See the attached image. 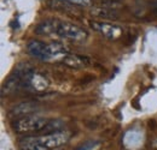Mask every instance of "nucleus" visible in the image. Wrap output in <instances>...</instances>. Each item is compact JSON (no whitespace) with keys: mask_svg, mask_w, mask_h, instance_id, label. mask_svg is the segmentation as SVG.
<instances>
[{"mask_svg":"<svg viewBox=\"0 0 157 150\" xmlns=\"http://www.w3.org/2000/svg\"><path fill=\"white\" fill-rule=\"evenodd\" d=\"M18 90H22V82L21 78L17 75L10 76V78L2 84L1 87V96H7V95L15 94Z\"/></svg>","mask_w":157,"mask_h":150,"instance_id":"7","label":"nucleus"},{"mask_svg":"<svg viewBox=\"0 0 157 150\" xmlns=\"http://www.w3.org/2000/svg\"><path fill=\"white\" fill-rule=\"evenodd\" d=\"M55 35L65 40L75 41V42H83L88 38V34L83 28L78 27L76 24H73L69 22H62V20H58Z\"/></svg>","mask_w":157,"mask_h":150,"instance_id":"3","label":"nucleus"},{"mask_svg":"<svg viewBox=\"0 0 157 150\" xmlns=\"http://www.w3.org/2000/svg\"><path fill=\"white\" fill-rule=\"evenodd\" d=\"M27 51L32 56L41 61L63 60L69 54L67 48L60 43H45L39 40H32L27 45Z\"/></svg>","mask_w":157,"mask_h":150,"instance_id":"1","label":"nucleus"},{"mask_svg":"<svg viewBox=\"0 0 157 150\" xmlns=\"http://www.w3.org/2000/svg\"><path fill=\"white\" fill-rule=\"evenodd\" d=\"M20 149L21 150H47L45 147H42L38 142L36 137L28 136L24 137L20 141Z\"/></svg>","mask_w":157,"mask_h":150,"instance_id":"11","label":"nucleus"},{"mask_svg":"<svg viewBox=\"0 0 157 150\" xmlns=\"http://www.w3.org/2000/svg\"><path fill=\"white\" fill-rule=\"evenodd\" d=\"M57 24H58V19L50 18L46 19L44 22L39 23L35 28V34L42 35V36H47V35H55L56 34V29H57Z\"/></svg>","mask_w":157,"mask_h":150,"instance_id":"8","label":"nucleus"},{"mask_svg":"<svg viewBox=\"0 0 157 150\" xmlns=\"http://www.w3.org/2000/svg\"><path fill=\"white\" fill-rule=\"evenodd\" d=\"M65 1L78 6H90L92 4V0H65Z\"/></svg>","mask_w":157,"mask_h":150,"instance_id":"14","label":"nucleus"},{"mask_svg":"<svg viewBox=\"0 0 157 150\" xmlns=\"http://www.w3.org/2000/svg\"><path fill=\"white\" fill-rule=\"evenodd\" d=\"M38 142L42 147H45L47 150H53L63 147L67 144L70 139V132L69 131H58L48 134H42V136H35Z\"/></svg>","mask_w":157,"mask_h":150,"instance_id":"4","label":"nucleus"},{"mask_svg":"<svg viewBox=\"0 0 157 150\" xmlns=\"http://www.w3.org/2000/svg\"><path fill=\"white\" fill-rule=\"evenodd\" d=\"M90 27L94 31L99 33L100 35H103L104 38H109V40H117L122 36V33H123V29L121 27H118L116 24H113V23L91 20Z\"/></svg>","mask_w":157,"mask_h":150,"instance_id":"5","label":"nucleus"},{"mask_svg":"<svg viewBox=\"0 0 157 150\" xmlns=\"http://www.w3.org/2000/svg\"><path fill=\"white\" fill-rule=\"evenodd\" d=\"M91 15L94 17L104 19H116L118 18V13L115 9L111 7H94L91 10Z\"/></svg>","mask_w":157,"mask_h":150,"instance_id":"10","label":"nucleus"},{"mask_svg":"<svg viewBox=\"0 0 157 150\" xmlns=\"http://www.w3.org/2000/svg\"><path fill=\"white\" fill-rule=\"evenodd\" d=\"M150 6H151L154 10H157V0H152V1H150Z\"/></svg>","mask_w":157,"mask_h":150,"instance_id":"15","label":"nucleus"},{"mask_svg":"<svg viewBox=\"0 0 157 150\" xmlns=\"http://www.w3.org/2000/svg\"><path fill=\"white\" fill-rule=\"evenodd\" d=\"M63 62L67 66L73 67V69H82L91 64V61L87 56L78 55V54H68L63 59Z\"/></svg>","mask_w":157,"mask_h":150,"instance_id":"9","label":"nucleus"},{"mask_svg":"<svg viewBox=\"0 0 157 150\" xmlns=\"http://www.w3.org/2000/svg\"><path fill=\"white\" fill-rule=\"evenodd\" d=\"M47 5L52 9V10H56V11H65V12H70L73 11V7L74 5L65 1V0H48Z\"/></svg>","mask_w":157,"mask_h":150,"instance_id":"12","label":"nucleus"},{"mask_svg":"<svg viewBox=\"0 0 157 150\" xmlns=\"http://www.w3.org/2000/svg\"><path fill=\"white\" fill-rule=\"evenodd\" d=\"M39 109L38 103L33 102V101H27V102H22L20 105L15 106L11 111H10V116H17L22 118L25 115H30L33 113H35Z\"/></svg>","mask_w":157,"mask_h":150,"instance_id":"6","label":"nucleus"},{"mask_svg":"<svg viewBox=\"0 0 157 150\" xmlns=\"http://www.w3.org/2000/svg\"><path fill=\"white\" fill-rule=\"evenodd\" d=\"M63 127H64V123H63L62 120H58V119H56V120H50V121L46 124V126L41 130V132L45 133V134H48V133L62 131Z\"/></svg>","mask_w":157,"mask_h":150,"instance_id":"13","label":"nucleus"},{"mask_svg":"<svg viewBox=\"0 0 157 150\" xmlns=\"http://www.w3.org/2000/svg\"><path fill=\"white\" fill-rule=\"evenodd\" d=\"M48 121L50 120L44 116L30 114V115H25V116H22V118H18L17 120H15L12 123V129L17 133H22V134L36 133V132H41V130L46 126Z\"/></svg>","mask_w":157,"mask_h":150,"instance_id":"2","label":"nucleus"}]
</instances>
